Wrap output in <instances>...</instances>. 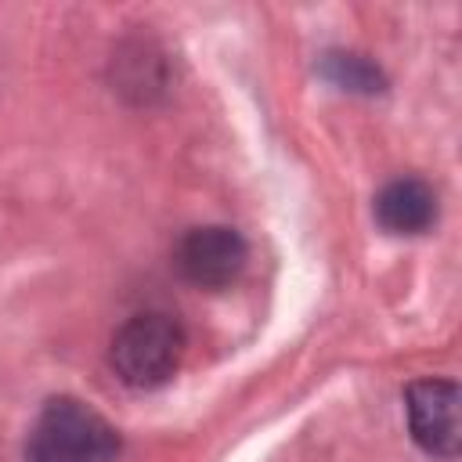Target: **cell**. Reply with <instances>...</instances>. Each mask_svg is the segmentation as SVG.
I'll return each instance as SVG.
<instances>
[{
  "label": "cell",
  "instance_id": "cell-1",
  "mask_svg": "<svg viewBox=\"0 0 462 462\" xmlns=\"http://www.w3.org/2000/svg\"><path fill=\"white\" fill-rule=\"evenodd\" d=\"M119 430L76 397H51L25 440V462H116Z\"/></svg>",
  "mask_w": 462,
  "mask_h": 462
},
{
  "label": "cell",
  "instance_id": "cell-2",
  "mask_svg": "<svg viewBox=\"0 0 462 462\" xmlns=\"http://www.w3.org/2000/svg\"><path fill=\"white\" fill-rule=\"evenodd\" d=\"M184 325L173 314L162 310H144L126 318L108 346V365L112 372L134 386V390H155L170 383L184 361Z\"/></svg>",
  "mask_w": 462,
  "mask_h": 462
},
{
  "label": "cell",
  "instance_id": "cell-3",
  "mask_svg": "<svg viewBox=\"0 0 462 462\" xmlns=\"http://www.w3.org/2000/svg\"><path fill=\"white\" fill-rule=\"evenodd\" d=\"M245 260H249V245L227 224L188 227L173 245V267L180 271V278L206 292H220L235 285L245 271Z\"/></svg>",
  "mask_w": 462,
  "mask_h": 462
},
{
  "label": "cell",
  "instance_id": "cell-4",
  "mask_svg": "<svg viewBox=\"0 0 462 462\" xmlns=\"http://www.w3.org/2000/svg\"><path fill=\"white\" fill-rule=\"evenodd\" d=\"M404 411L411 440L426 455L444 462L458 455V386L451 379H415L404 390Z\"/></svg>",
  "mask_w": 462,
  "mask_h": 462
},
{
  "label": "cell",
  "instance_id": "cell-5",
  "mask_svg": "<svg viewBox=\"0 0 462 462\" xmlns=\"http://www.w3.org/2000/svg\"><path fill=\"white\" fill-rule=\"evenodd\" d=\"M372 213L386 235H422L437 220V195L419 177H397L375 195Z\"/></svg>",
  "mask_w": 462,
  "mask_h": 462
},
{
  "label": "cell",
  "instance_id": "cell-6",
  "mask_svg": "<svg viewBox=\"0 0 462 462\" xmlns=\"http://www.w3.org/2000/svg\"><path fill=\"white\" fill-rule=\"evenodd\" d=\"M318 72L346 94H368L372 97V94L386 90L383 69L375 61H368L365 54H354V51H325L318 61Z\"/></svg>",
  "mask_w": 462,
  "mask_h": 462
}]
</instances>
